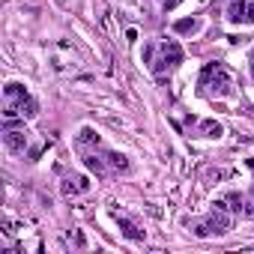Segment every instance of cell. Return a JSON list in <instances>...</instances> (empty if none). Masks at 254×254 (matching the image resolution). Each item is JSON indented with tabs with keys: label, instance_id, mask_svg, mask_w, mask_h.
I'll use <instances>...</instances> for the list:
<instances>
[{
	"label": "cell",
	"instance_id": "cell-1",
	"mask_svg": "<svg viewBox=\"0 0 254 254\" xmlns=\"http://www.w3.org/2000/svg\"><path fill=\"white\" fill-rule=\"evenodd\" d=\"M3 99V120H30L39 114V102L21 84H6Z\"/></svg>",
	"mask_w": 254,
	"mask_h": 254
},
{
	"label": "cell",
	"instance_id": "cell-2",
	"mask_svg": "<svg viewBox=\"0 0 254 254\" xmlns=\"http://www.w3.org/2000/svg\"><path fill=\"white\" fill-rule=\"evenodd\" d=\"M144 60H147V66L156 75H162V72H171L183 60V51H180V45L174 39H168V42H150L144 48Z\"/></svg>",
	"mask_w": 254,
	"mask_h": 254
},
{
	"label": "cell",
	"instance_id": "cell-3",
	"mask_svg": "<svg viewBox=\"0 0 254 254\" xmlns=\"http://www.w3.org/2000/svg\"><path fill=\"white\" fill-rule=\"evenodd\" d=\"M200 81H203V87H209L215 96H227L230 87H233V78H230V72H227L221 63H209V66L203 69Z\"/></svg>",
	"mask_w": 254,
	"mask_h": 254
},
{
	"label": "cell",
	"instance_id": "cell-4",
	"mask_svg": "<svg viewBox=\"0 0 254 254\" xmlns=\"http://www.w3.org/2000/svg\"><path fill=\"white\" fill-rule=\"evenodd\" d=\"M230 227V215H227V206H224V200H218L215 206H212V215H209V221L206 224H197V236H209V233H224Z\"/></svg>",
	"mask_w": 254,
	"mask_h": 254
},
{
	"label": "cell",
	"instance_id": "cell-5",
	"mask_svg": "<svg viewBox=\"0 0 254 254\" xmlns=\"http://www.w3.org/2000/svg\"><path fill=\"white\" fill-rule=\"evenodd\" d=\"M230 21H248L254 24V0H233L230 9H227Z\"/></svg>",
	"mask_w": 254,
	"mask_h": 254
},
{
	"label": "cell",
	"instance_id": "cell-6",
	"mask_svg": "<svg viewBox=\"0 0 254 254\" xmlns=\"http://www.w3.org/2000/svg\"><path fill=\"white\" fill-rule=\"evenodd\" d=\"M3 141H6V147H9L12 153H24V147H27V132H24V129H6Z\"/></svg>",
	"mask_w": 254,
	"mask_h": 254
},
{
	"label": "cell",
	"instance_id": "cell-7",
	"mask_svg": "<svg viewBox=\"0 0 254 254\" xmlns=\"http://www.w3.org/2000/svg\"><path fill=\"white\" fill-rule=\"evenodd\" d=\"M90 189V183L84 180V177H66L63 180V194H81V191H87Z\"/></svg>",
	"mask_w": 254,
	"mask_h": 254
},
{
	"label": "cell",
	"instance_id": "cell-8",
	"mask_svg": "<svg viewBox=\"0 0 254 254\" xmlns=\"http://www.w3.org/2000/svg\"><path fill=\"white\" fill-rule=\"evenodd\" d=\"M114 218H117V224H120V230H123V236H129V239H144V233L126 218V215H120V212H114Z\"/></svg>",
	"mask_w": 254,
	"mask_h": 254
},
{
	"label": "cell",
	"instance_id": "cell-9",
	"mask_svg": "<svg viewBox=\"0 0 254 254\" xmlns=\"http://www.w3.org/2000/svg\"><path fill=\"white\" fill-rule=\"evenodd\" d=\"M105 162H108V168L111 171H129V162H126V156H120V153H111V150H105Z\"/></svg>",
	"mask_w": 254,
	"mask_h": 254
},
{
	"label": "cell",
	"instance_id": "cell-10",
	"mask_svg": "<svg viewBox=\"0 0 254 254\" xmlns=\"http://www.w3.org/2000/svg\"><path fill=\"white\" fill-rule=\"evenodd\" d=\"M200 129H203L206 138H218V135H221V126L212 123V120H203V123H200Z\"/></svg>",
	"mask_w": 254,
	"mask_h": 254
},
{
	"label": "cell",
	"instance_id": "cell-11",
	"mask_svg": "<svg viewBox=\"0 0 254 254\" xmlns=\"http://www.w3.org/2000/svg\"><path fill=\"white\" fill-rule=\"evenodd\" d=\"M197 27H200V21H194V18H191V21H189V18H186V21H177V30H180V33H194Z\"/></svg>",
	"mask_w": 254,
	"mask_h": 254
},
{
	"label": "cell",
	"instance_id": "cell-12",
	"mask_svg": "<svg viewBox=\"0 0 254 254\" xmlns=\"http://www.w3.org/2000/svg\"><path fill=\"white\" fill-rule=\"evenodd\" d=\"M251 78H254V54H251Z\"/></svg>",
	"mask_w": 254,
	"mask_h": 254
}]
</instances>
